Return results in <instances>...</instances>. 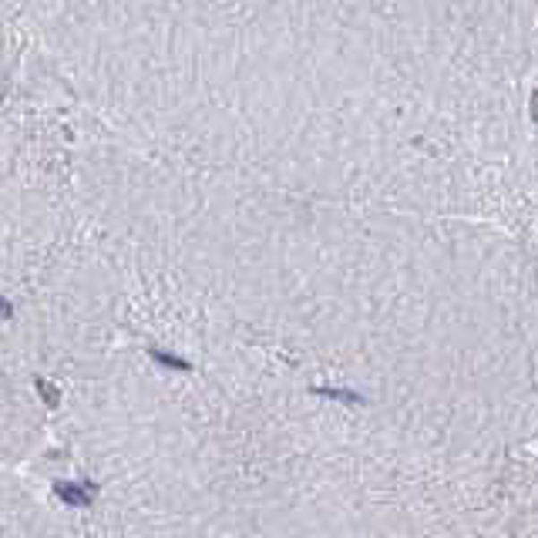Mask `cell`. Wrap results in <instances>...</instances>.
<instances>
[{"label":"cell","mask_w":538,"mask_h":538,"mask_svg":"<svg viewBox=\"0 0 538 538\" xmlns=\"http://www.w3.org/2000/svg\"><path fill=\"white\" fill-rule=\"evenodd\" d=\"M51 491H55L64 505H71V508H91L98 498V484L91 482V478H81V482H55Z\"/></svg>","instance_id":"obj_1"},{"label":"cell","mask_w":538,"mask_h":538,"mask_svg":"<svg viewBox=\"0 0 538 538\" xmlns=\"http://www.w3.org/2000/svg\"><path fill=\"white\" fill-rule=\"evenodd\" d=\"M313 394L320 397H330V400H340V404H363V394L357 390H350V387H313Z\"/></svg>","instance_id":"obj_2"},{"label":"cell","mask_w":538,"mask_h":538,"mask_svg":"<svg viewBox=\"0 0 538 538\" xmlns=\"http://www.w3.org/2000/svg\"><path fill=\"white\" fill-rule=\"evenodd\" d=\"M149 354H152L155 363H162V367H168V371H185V373L192 371V363H189V360H185V357H175L172 350H162V346H152Z\"/></svg>","instance_id":"obj_3"},{"label":"cell","mask_w":538,"mask_h":538,"mask_svg":"<svg viewBox=\"0 0 538 538\" xmlns=\"http://www.w3.org/2000/svg\"><path fill=\"white\" fill-rule=\"evenodd\" d=\"M34 387H38V394H41V400L47 404V407H57V404H61V394H57V387L47 384L44 377H34Z\"/></svg>","instance_id":"obj_4"},{"label":"cell","mask_w":538,"mask_h":538,"mask_svg":"<svg viewBox=\"0 0 538 538\" xmlns=\"http://www.w3.org/2000/svg\"><path fill=\"white\" fill-rule=\"evenodd\" d=\"M532 122L538 128V91H532Z\"/></svg>","instance_id":"obj_5"},{"label":"cell","mask_w":538,"mask_h":538,"mask_svg":"<svg viewBox=\"0 0 538 538\" xmlns=\"http://www.w3.org/2000/svg\"><path fill=\"white\" fill-rule=\"evenodd\" d=\"M0 310H4V320H11V317H14V310H11V303H7V300L0 303Z\"/></svg>","instance_id":"obj_6"}]
</instances>
